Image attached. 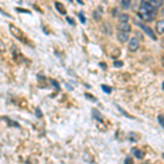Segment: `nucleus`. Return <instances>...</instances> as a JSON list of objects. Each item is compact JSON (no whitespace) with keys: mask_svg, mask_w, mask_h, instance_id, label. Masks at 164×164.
<instances>
[{"mask_svg":"<svg viewBox=\"0 0 164 164\" xmlns=\"http://www.w3.org/2000/svg\"><path fill=\"white\" fill-rule=\"evenodd\" d=\"M79 19H80V21H81V23H85V18H84V16H83L82 12L79 13Z\"/></svg>","mask_w":164,"mask_h":164,"instance_id":"17","label":"nucleus"},{"mask_svg":"<svg viewBox=\"0 0 164 164\" xmlns=\"http://www.w3.org/2000/svg\"><path fill=\"white\" fill-rule=\"evenodd\" d=\"M133 154H135V156L137 159H142L143 158V152L141 150H138V149H136V150H133Z\"/></svg>","mask_w":164,"mask_h":164,"instance_id":"11","label":"nucleus"},{"mask_svg":"<svg viewBox=\"0 0 164 164\" xmlns=\"http://www.w3.org/2000/svg\"><path fill=\"white\" fill-rule=\"evenodd\" d=\"M85 96H87L88 98H91V100H93V101H94V102H95V101H96V100H95V98L93 97V96H91V95H88V94H87V95H85Z\"/></svg>","mask_w":164,"mask_h":164,"instance_id":"21","label":"nucleus"},{"mask_svg":"<svg viewBox=\"0 0 164 164\" xmlns=\"http://www.w3.org/2000/svg\"><path fill=\"white\" fill-rule=\"evenodd\" d=\"M128 20H129V17H128L127 14H122V16L119 17V21L120 22H127Z\"/></svg>","mask_w":164,"mask_h":164,"instance_id":"13","label":"nucleus"},{"mask_svg":"<svg viewBox=\"0 0 164 164\" xmlns=\"http://www.w3.org/2000/svg\"><path fill=\"white\" fill-rule=\"evenodd\" d=\"M158 122H159V124H160V126H161V127H164V123H163V115H162V114L158 116Z\"/></svg>","mask_w":164,"mask_h":164,"instance_id":"14","label":"nucleus"},{"mask_svg":"<svg viewBox=\"0 0 164 164\" xmlns=\"http://www.w3.org/2000/svg\"><path fill=\"white\" fill-rule=\"evenodd\" d=\"M9 29H10V31H11V34L13 35V36H16L18 39H21V41H23V39H24L23 32H22L20 29H18L17 26H14V25H12V24H10Z\"/></svg>","mask_w":164,"mask_h":164,"instance_id":"2","label":"nucleus"},{"mask_svg":"<svg viewBox=\"0 0 164 164\" xmlns=\"http://www.w3.org/2000/svg\"><path fill=\"white\" fill-rule=\"evenodd\" d=\"M131 1H132V0H120L124 9H129L131 6Z\"/></svg>","mask_w":164,"mask_h":164,"instance_id":"10","label":"nucleus"},{"mask_svg":"<svg viewBox=\"0 0 164 164\" xmlns=\"http://www.w3.org/2000/svg\"><path fill=\"white\" fill-rule=\"evenodd\" d=\"M36 115L38 116V117H41V116H42V113H41V109H39V108H37V109H36Z\"/></svg>","mask_w":164,"mask_h":164,"instance_id":"20","label":"nucleus"},{"mask_svg":"<svg viewBox=\"0 0 164 164\" xmlns=\"http://www.w3.org/2000/svg\"><path fill=\"white\" fill-rule=\"evenodd\" d=\"M117 38L118 41L120 43H125L128 41V38H129V36H128V33L126 32H123V31H119L117 33Z\"/></svg>","mask_w":164,"mask_h":164,"instance_id":"6","label":"nucleus"},{"mask_svg":"<svg viewBox=\"0 0 164 164\" xmlns=\"http://www.w3.org/2000/svg\"><path fill=\"white\" fill-rule=\"evenodd\" d=\"M118 30L119 31H123V32H126V33H129L131 31V26L127 22H120L118 24Z\"/></svg>","mask_w":164,"mask_h":164,"instance_id":"5","label":"nucleus"},{"mask_svg":"<svg viewBox=\"0 0 164 164\" xmlns=\"http://www.w3.org/2000/svg\"><path fill=\"white\" fill-rule=\"evenodd\" d=\"M66 20H67V22H68V23H69V24H71V25H74V21H73V20L71 19V18L67 17V18H66Z\"/></svg>","mask_w":164,"mask_h":164,"instance_id":"18","label":"nucleus"},{"mask_svg":"<svg viewBox=\"0 0 164 164\" xmlns=\"http://www.w3.org/2000/svg\"><path fill=\"white\" fill-rule=\"evenodd\" d=\"M156 9L155 7H153L151 3H149L147 1H142L141 0L140 9H139V16L142 20L145 21H152L156 16Z\"/></svg>","mask_w":164,"mask_h":164,"instance_id":"1","label":"nucleus"},{"mask_svg":"<svg viewBox=\"0 0 164 164\" xmlns=\"http://www.w3.org/2000/svg\"><path fill=\"white\" fill-rule=\"evenodd\" d=\"M142 1L149 2V3H151L153 7H155L156 9H158L160 6H162V3H163V0H142Z\"/></svg>","mask_w":164,"mask_h":164,"instance_id":"7","label":"nucleus"},{"mask_svg":"<svg viewBox=\"0 0 164 164\" xmlns=\"http://www.w3.org/2000/svg\"><path fill=\"white\" fill-rule=\"evenodd\" d=\"M137 25H139V26L141 27V29L143 30V31L146 32V34L147 35H149V36L151 37V38L152 39H154V41H156V36L154 35V33H153V31L152 30H151V27H149L148 25H145V24H141V23H139V22H137V23H136Z\"/></svg>","mask_w":164,"mask_h":164,"instance_id":"3","label":"nucleus"},{"mask_svg":"<svg viewBox=\"0 0 164 164\" xmlns=\"http://www.w3.org/2000/svg\"><path fill=\"white\" fill-rule=\"evenodd\" d=\"M156 32L159 33V34H163V29H164V21L163 20H160V21L156 23Z\"/></svg>","mask_w":164,"mask_h":164,"instance_id":"8","label":"nucleus"},{"mask_svg":"<svg viewBox=\"0 0 164 164\" xmlns=\"http://www.w3.org/2000/svg\"><path fill=\"white\" fill-rule=\"evenodd\" d=\"M139 41H138L136 37H132V38H130L129 41V44H128V49L130 50V52H136L138 48H139Z\"/></svg>","mask_w":164,"mask_h":164,"instance_id":"4","label":"nucleus"},{"mask_svg":"<svg viewBox=\"0 0 164 164\" xmlns=\"http://www.w3.org/2000/svg\"><path fill=\"white\" fill-rule=\"evenodd\" d=\"M55 8H56L61 14H66V9L64 8V6H62L60 2H55Z\"/></svg>","mask_w":164,"mask_h":164,"instance_id":"9","label":"nucleus"},{"mask_svg":"<svg viewBox=\"0 0 164 164\" xmlns=\"http://www.w3.org/2000/svg\"><path fill=\"white\" fill-rule=\"evenodd\" d=\"M4 49H6V47H4L3 43L0 41V53H3V52H4Z\"/></svg>","mask_w":164,"mask_h":164,"instance_id":"19","label":"nucleus"},{"mask_svg":"<svg viewBox=\"0 0 164 164\" xmlns=\"http://www.w3.org/2000/svg\"><path fill=\"white\" fill-rule=\"evenodd\" d=\"M102 90L104 91L105 93H107V94H109V93L112 92V88H110V87H106V85H104V84L102 85Z\"/></svg>","mask_w":164,"mask_h":164,"instance_id":"12","label":"nucleus"},{"mask_svg":"<svg viewBox=\"0 0 164 164\" xmlns=\"http://www.w3.org/2000/svg\"><path fill=\"white\" fill-rule=\"evenodd\" d=\"M93 17H94V19L96 20V21H100V20H101V16H100V13H98L97 11L93 12Z\"/></svg>","mask_w":164,"mask_h":164,"instance_id":"15","label":"nucleus"},{"mask_svg":"<svg viewBox=\"0 0 164 164\" xmlns=\"http://www.w3.org/2000/svg\"><path fill=\"white\" fill-rule=\"evenodd\" d=\"M123 65H124V62H123V61H119V60H117V61H114V66H115V67H117V68L123 67Z\"/></svg>","mask_w":164,"mask_h":164,"instance_id":"16","label":"nucleus"}]
</instances>
